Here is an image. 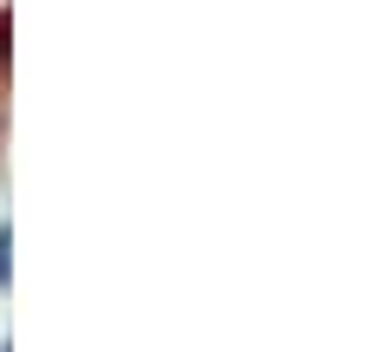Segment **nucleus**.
I'll return each mask as SVG.
<instances>
[{
  "mask_svg": "<svg viewBox=\"0 0 365 352\" xmlns=\"http://www.w3.org/2000/svg\"><path fill=\"white\" fill-rule=\"evenodd\" d=\"M7 242H14V235H7V222H0V287H7V274H14V261H7Z\"/></svg>",
  "mask_w": 365,
  "mask_h": 352,
  "instance_id": "1",
  "label": "nucleus"
},
{
  "mask_svg": "<svg viewBox=\"0 0 365 352\" xmlns=\"http://www.w3.org/2000/svg\"><path fill=\"white\" fill-rule=\"evenodd\" d=\"M0 352H7V346H0Z\"/></svg>",
  "mask_w": 365,
  "mask_h": 352,
  "instance_id": "2",
  "label": "nucleus"
}]
</instances>
